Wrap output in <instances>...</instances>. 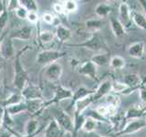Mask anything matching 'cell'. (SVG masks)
<instances>
[{
  "mask_svg": "<svg viewBox=\"0 0 146 137\" xmlns=\"http://www.w3.org/2000/svg\"><path fill=\"white\" fill-rule=\"evenodd\" d=\"M29 49V46H26L25 48L20 49L19 51L15 55L13 85L20 91L25 88L26 85L27 84V80H29V74H27V70H25V68L21 62V55Z\"/></svg>",
  "mask_w": 146,
  "mask_h": 137,
  "instance_id": "cell-1",
  "label": "cell"
},
{
  "mask_svg": "<svg viewBox=\"0 0 146 137\" xmlns=\"http://www.w3.org/2000/svg\"><path fill=\"white\" fill-rule=\"evenodd\" d=\"M68 47H77V48H84L87 49L92 50V51H100V50L106 49L107 46L105 43L103 38L98 33H92L88 39L84 40L81 43L76 44H67Z\"/></svg>",
  "mask_w": 146,
  "mask_h": 137,
  "instance_id": "cell-2",
  "label": "cell"
},
{
  "mask_svg": "<svg viewBox=\"0 0 146 137\" xmlns=\"http://www.w3.org/2000/svg\"><path fill=\"white\" fill-rule=\"evenodd\" d=\"M65 55H67V52L64 51H58V50L54 49H48L43 50L38 54L36 56V62L38 64L44 67H48L51 64L57 62L58 59L63 58Z\"/></svg>",
  "mask_w": 146,
  "mask_h": 137,
  "instance_id": "cell-3",
  "label": "cell"
},
{
  "mask_svg": "<svg viewBox=\"0 0 146 137\" xmlns=\"http://www.w3.org/2000/svg\"><path fill=\"white\" fill-rule=\"evenodd\" d=\"M73 96V91L70 89H67L65 87H63L62 85H58L57 86L56 90H55L54 96L51 100H49L48 102H44L42 104V107H41V112L45 110L46 108H48L51 105L55 104H58L60 102L64 100H68V99H71Z\"/></svg>",
  "mask_w": 146,
  "mask_h": 137,
  "instance_id": "cell-4",
  "label": "cell"
},
{
  "mask_svg": "<svg viewBox=\"0 0 146 137\" xmlns=\"http://www.w3.org/2000/svg\"><path fill=\"white\" fill-rule=\"evenodd\" d=\"M54 120L58 122L64 132H68L74 135V122H73V119L68 115V112L63 110H58L55 113Z\"/></svg>",
  "mask_w": 146,
  "mask_h": 137,
  "instance_id": "cell-5",
  "label": "cell"
},
{
  "mask_svg": "<svg viewBox=\"0 0 146 137\" xmlns=\"http://www.w3.org/2000/svg\"><path fill=\"white\" fill-rule=\"evenodd\" d=\"M145 127H146V119L141 118V119H136V120H131L121 131L117 132L113 137H120L127 134H135V132L141 131Z\"/></svg>",
  "mask_w": 146,
  "mask_h": 137,
  "instance_id": "cell-6",
  "label": "cell"
},
{
  "mask_svg": "<svg viewBox=\"0 0 146 137\" xmlns=\"http://www.w3.org/2000/svg\"><path fill=\"white\" fill-rule=\"evenodd\" d=\"M20 93L22 95L23 99L26 100V102L29 100H42L43 94L38 86H36L34 84H27L26 87L23 89Z\"/></svg>",
  "mask_w": 146,
  "mask_h": 137,
  "instance_id": "cell-7",
  "label": "cell"
},
{
  "mask_svg": "<svg viewBox=\"0 0 146 137\" xmlns=\"http://www.w3.org/2000/svg\"><path fill=\"white\" fill-rule=\"evenodd\" d=\"M143 80L141 79V76L137 73H129L123 77V83H124L128 89L123 92V95L130 94L131 90H136L140 88V86L143 84Z\"/></svg>",
  "mask_w": 146,
  "mask_h": 137,
  "instance_id": "cell-8",
  "label": "cell"
},
{
  "mask_svg": "<svg viewBox=\"0 0 146 137\" xmlns=\"http://www.w3.org/2000/svg\"><path fill=\"white\" fill-rule=\"evenodd\" d=\"M118 19L124 27V29H129L131 26V10L126 2H121L119 6V17Z\"/></svg>",
  "mask_w": 146,
  "mask_h": 137,
  "instance_id": "cell-9",
  "label": "cell"
},
{
  "mask_svg": "<svg viewBox=\"0 0 146 137\" xmlns=\"http://www.w3.org/2000/svg\"><path fill=\"white\" fill-rule=\"evenodd\" d=\"M112 90V81L111 80H105L100 83L98 88L94 90V93L92 94L93 102H97L100 99H102L105 96L110 94V92Z\"/></svg>",
  "mask_w": 146,
  "mask_h": 137,
  "instance_id": "cell-10",
  "label": "cell"
},
{
  "mask_svg": "<svg viewBox=\"0 0 146 137\" xmlns=\"http://www.w3.org/2000/svg\"><path fill=\"white\" fill-rule=\"evenodd\" d=\"M78 73L82 76L89 77L92 80L97 79V66L90 61H87L83 62L78 68Z\"/></svg>",
  "mask_w": 146,
  "mask_h": 137,
  "instance_id": "cell-11",
  "label": "cell"
},
{
  "mask_svg": "<svg viewBox=\"0 0 146 137\" xmlns=\"http://www.w3.org/2000/svg\"><path fill=\"white\" fill-rule=\"evenodd\" d=\"M0 56L5 59H11L15 57L12 39L9 37H5L1 45H0Z\"/></svg>",
  "mask_w": 146,
  "mask_h": 137,
  "instance_id": "cell-12",
  "label": "cell"
},
{
  "mask_svg": "<svg viewBox=\"0 0 146 137\" xmlns=\"http://www.w3.org/2000/svg\"><path fill=\"white\" fill-rule=\"evenodd\" d=\"M62 73H63L62 66L59 63L55 62L47 67V70H45V76L50 81H57L60 79Z\"/></svg>",
  "mask_w": 146,
  "mask_h": 137,
  "instance_id": "cell-13",
  "label": "cell"
},
{
  "mask_svg": "<svg viewBox=\"0 0 146 137\" xmlns=\"http://www.w3.org/2000/svg\"><path fill=\"white\" fill-rule=\"evenodd\" d=\"M145 46L141 41H136L131 44L128 48V54L129 56L134 59H141L144 56Z\"/></svg>",
  "mask_w": 146,
  "mask_h": 137,
  "instance_id": "cell-14",
  "label": "cell"
},
{
  "mask_svg": "<svg viewBox=\"0 0 146 137\" xmlns=\"http://www.w3.org/2000/svg\"><path fill=\"white\" fill-rule=\"evenodd\" d=\"M93 93H94V90H90V89L86 88V87H83V86L80 87L79 89L73 92V96H72V98L70 99L71 102H70V109H73L75 103L77 102H79L80 100H82V99H84L86 97H89V96L92 95Z\"/></svg>",
  "mask_w": 146,
  "mask_h": 137,
  "instance_id": "cell-15",
  "label": "cell"
},
{
  "mask_svg": "<svg viewBox=\"0 0 146 137\" xmlns=\"http://www.w3.org/2000/svg\"><path fill=\"white\" fill-rule=\"evenodd\" d=\"M146 116V108L145 107H138L133 106L127 110L125 112L124 120L125 121H131L136 120V119H141Z\"/></svg>",
  "mask_w": 146,
  "mask_h": 137,
  "instance_id": "cell-16",
  "label": "cell"
},
{
  "mask_svg": "<svg viewBox=\"0 0 146 137\" xmlns=\"http://www.w3.org/2000/svg\"><path fill=\"white\" fill-rule=\"evenodd\" d=\"M11 39H20V40H29L32 37V27L31 26H25L21 29L16 31L8 36Z\"/></svg>",
  "mask_w": 146,
  "mask_h": 137,
  "instance_id": "cell-17",
  "label": "cell"
},
{
  "mask_svg": "<svg viewBox=\"0 0 146 137\" xmlns=\"http://www.w3.org/2000/svg\"><path fill=\"white\" fill-rule=\"evenodd\" d=\"M64 134L63 130L61 129L58 122L53 119L49 122L48 126L46 127V130L44 132L45 137H61Z\"/></svg>",
  "mask_w": 146,
  "mask_h": 137,
  "instance_id": "cell-18",
  "label": "cell"
},
{
  "mask_svg": "<svg viewBox=\"0 0 146 137\" xmlns=\"http://www.w3.org/2000/svg\"><path fill=\"white\" fill-rule=\"evenodd\" d=\"M110 26H111V31L116 39H121L126 35V31L124 27L119 21L118 18L111 17L110 18Z\"/></svg>",
  "mask_w": 146,
  "mask_h": 137,
  "instance_id": "cell-19",
  "label": "cell"
},
{
  "mask_svg": "<svg viewBox=\"0 0 146 137\" xmlns=\"http://www.w3.org/2000/svg\"><path fill=\"white\" fill-rule=\"evenodd\" d=\"M93 99H92V95L89 96V97H86L82 100H80L79 102H77L74 105V115H80V114H83L87 110H88L89 106L93 103Z\"/></svg>",
  "mask_w": 146,
  "mask_h": 137,
  "instance_id": "cell-20",
  "label": "cell"
},
{
  "mask_svg": "<svg viewBox=\"0 0 146 137\" xmlns=\"http://www.w3.org/2000/svg\"><path fill=\"white\" fill-rule=\"evenodd\" d=\"M95 111L104 118H106V116L113 117L117 114V106L112 104L100 105L95 109Z\"/></svg>",
  "mask_w": 146,
  "mask_h": 137,
  "instance_id": "cell-21",
  "label": "cell"
},
{
  "mask_svg": "<svg viewBox=\"0 0 146 137\" xmlns=\"http://www.w3.org/2000/svg\"><path fill=\"white\" fill-rule=\"evenodd\" d=\"M55 36L61 43H66L68 40L70 39L72 33L68 27H64L63 25H58Z\"/></svg>",
  "mask_w": 146,
  "mask_h": 137,
  "instance_id": "cell-22",
  "label": "cell"
},
{
  "mask_svg": "<svg viewBox=\"0 0 146 137\" xmlns=\"http://www.w3.org/2000/svg\"><path fill=\"white\" fill-rule=\"evenodd\" d=\"M110 61H111V57H110V54L107 52L96 54L90 59L91 62H93L96 66H100V67L110 65Z\"/></svg>",
  "mask_w": 146,
  "mask_h": 137,
  "instance_id": "cell-23",
  "label": "cell"
},
{
  "mask_svg": "<svg viewBox=\"0 0 146 137\" xmlns=\"http://www.w3.org/2000/svg\"><path fill=\"white\" fill-rule=\"evenodd\" d=\"M104 22L102 19H99V18H96V19H89L85 22V26L87 30H89L90 32L92 33H98V32L102 29Z\"/></svg>",
  "mask_w": 146,
  "mask_h": 137,
  "instance_id": "cell-24",
  "label": "cell"
},
{
  "mask_svg": "<svg viewBox=\"0 0 146 137\" xmlns=\"http://www.w3.org/2000/svg\"><path fill=\"white\" fill-rule=\"evenodd\" d=\"M25 132H26V135L29 137H35V135L39 132V125H38V122L35 120V119H32L29 120L26 123L25 126Z\"/></svg>",
  "mask_w": 146,
  "mask_h": 137,
  "instance_id": "cell-25",
  "label": "cell"
},
{
  "mask_svg": "<svg viewBox=\"0 0 146 137\" xmlns=\"http://www.w3.org/2000/svg\"><path fill=\"white\" fill-rule=\"evenodd\" d=\"M111 5H109L105 2L99 3L94 9L95 14L100 18H104L108 17L110 15V13H111Z\"/></svg>",
  "mask_w": 146,
  "mask_h": 137,
  "instance_id": "cell-26",
  "label": "cell"
},
{
  "mask_svg": "<svg viewBox=\"0 0 146 137\" xmlns=\"http://www.w3.org/2000/svg\"><path fill=\"white\" fill-rule=\"evenodd\" d=\"M131 18H132V22L139 29L146 31V17L144 15L135 10H131Z\"/></svg>",
  "mask_w": 146,
  "mask_h": 137,
  "instance_id": "cell-27",
  "label": "cell"
},
{
  "mask_svg": "<svg viewBox=\"0 0 146 137\" xmlns=\"http://www.w3.org/2000/svg\"><path fill=\"white\" fill-rule=\"evenodd\" d=\"M7 110V112L9 113V115L11 117L12 116H16L17 114L22 113V112H27V103L26 102H22L18 104H15V105H12V106H9L7 108H6Z\"/></svg>",
  "mask_w": 146,
  "mask_h": 137,
  "instance_id": "cell-28",
  "label": "cell"
},
{
  "mask_svg": "<svg viewBox=\"0 0 146 137\" xmlns=\"http://www.w3.org/2000/svg\"><path fill=\"white\" fill-rule=\"evenodd\" d=\"M22 99H23V97L20 92L19 93H12L8 98H7L2 102L3 108H7L9 106H12V105L20 103V102H22Z\"/></svg>",
  "mask_w": 146,
  "mask_h": 137,
  "instance_id": "cell-29",
  "label": "cell"
},
{
  "mask_svg": "<svg viewBox=\"0 0 146 137\" xmlns=\"http://www.w3.org/2000/svg\"><path fill=\"white\" fill-rule=\"evenodd\" d=\"M125 59L121 56H113L110 61V67L113 70H121L125 67Z\"/></svg>",
  "mask_w": 146,
  "mask_h": 137,
  "instance_id": "cell-30",
  "label": "cell"
},
{
  "mask_svg": "<svg viewBox=\"0 0 146 137\" xmlns=\"http://www.w3.org/2000/svg\"><path fill=\"white\" fill-rule=\"evenodd\" d=\"M96 127H97V122L91 118H86L81 130L86 134H90V132H94Z\"/></svg>",
  "mask_w": 146,
  "mask_h": 137,
  "instance_id": "cell-31",
  "label": "cell"
},
{
  "mask_svg": "<svg viewBox=\"0 0 146 137\" xmlns=\"http://www.w3.org/2000/svg\"><path fill=\"white\" fill-rule=\"evenodd\" d=\"M20 7H24L29 12H36L38 11V3L34 0H20Z\"/></svg>",
  "mask_w": 146,
  "mask_h": 137,
  "instance_id": "cell-32",
  "label": "cell"
},
{
  "mask_svg": "<svg viewBox=\"0 0 146 137\" xmlns=\"http://www.w3.org/2000/svg\"><path fill=\"white\" fill-rule=\"evenodd\" d=\"M55 34L52 33L50 31H42L40 32L38 35V39L40 41L41 44H48L50 42H52L55 39Z\"/></svg>",
  "mask_w": 146,
  "mask_h": 137,
  "instance_id": "cell-33",
  "label": "cell"
},
{
  "mask_svg": "<svg viewBox=\"0 0 146 137\" xmlns=\"http://www.w3.org/2000/svg\"><path fill=\"white\" fill-rule=\"evenodd\" d=\"M5 3H6V1H5ZM7 22H8V10H7V4H5L3 11L0 14V35H2L3 30L6 29Z\"/></svg>",
  "mask_w": 146,
  "mask_h": 137,
  "instance_id": "cell-34",
  "label": "cell"
},
{
  "mask_svg": "<svg viewBox=\"0 0 146 137\" xmlns=\"http://www.w3.org/2000/svg\"><path fill=\"white\" fill-rule=\"evenodd\" d=\"M63 6L66 13H73L78 10V3L73 0H67L63 2Z\"/></svg>",
  "mask_w": 146,
  "mask_h": 137,
  "instance_id": "cell-35",
  "label": "cell"
},
{
  "mask_svg": "<svg viewBox=\"0 0 146 137\" xmlns=\"http://www.w3.org/2000/svg\"><path fill=\"white\" fill-rule=\"evenodd\" d=\"M128 89V87L123 83V82H112V90L111 91L115 93H121L123 94V92Z\"/></svg>",
  "mask_w": 146,
  "mask_h": 137,
  "instance_id": "cell-36",
  "label": "cell"
},
{
  "mask_svg": "<svg viewBox=\"0 0 146 137\" xmlns=\"http://www.w3.org/2000/svg\"><path fill=\"white\" fill-rule=\"evenodd\" d=\"M138 90H139V97L141 100V102L143 103V107H146V86L143 82L140 86Z\"/></svg>",
  "mask_w": 146,
  "mask_h": 137,
  "instance_id": "cell-37",
  "label": "cell"
},
{
  "mask_svg": "<svg viewBox=\"0 0 146 137\" xmlns=\"http://www.w3.org/2000/svg\"><path fill=\"white\" fill-rule=\"evenodd\" d=\"M15 12H16V16L18 18H20V19H26L27 17V13H29V11H27V9H25L22 7H17L15 10Z\"/></svg>",
  "mask_w": 146,
  "mask_h": 137,
  "instance_id": "cell-38",
  "label": "cell"
},
{
  "mask_svg": "<svg viewBox=\"0 0 146 137\" xmlns=\"http://www.w3.org/2000/svg\"><path fill=\"white\" fill-rule=\"evenodd\" d=\"M42 19H43L44 22L48 23V24H54V21L56 20V18H55V17L52 15L51 13L46 12L45 14H43Z\"/></svg>",
  "mask_w": 146,
  "mask_h": 137,
  "instance_id": "cell-39",
  "label": "cell"
},
{
  "mask_svg": "<svg viewBox=\"0 0 146 137\" xmlns=\"http://www.w3.org/2000/svg\"><path fill=\"white\" fill-rule=\"evenodd\" d=\"M53 8H54V11L59 14V15H61V14H66L65 8H64V6H63V2H58V3L54 4Z\"/></svg>",
  "mask_w": 146,
  "mask_h": 137,
  "instance_id": "cell-40",
  "label": "cell"
},
{
  "mask_svg": "<svg viewBox=\"0 0 146 137\" xmlns=\"http://www.w3.org/2000/svg\"><path fill=\"white\" fill-rule=\"evenodd\" d=\"M27 19L30 23H32V24H35V23H38V16L36 12H29L27 13Z\"/></svg>",
  "mask_w": 146,
  "mask_h": 137,
  "instance_id": "cell-41",
  "label": "cell"
},
{
  "mask_svg": "<svg viewBox=\"0 0 146 137\" xmlns=\"http://www.w3.org/2000/svg\"><path fill=\"white\" fill-rule=\"evenodd\" d=\"M9 130H10V132H12V134H13V137H29V136H27L26 134L25 135H22V134H18V132H17L16 131H14V130H12L10 127H7Z\"/></svg>",
  "mask_w": 146,
  "mask_h": 137,
  "instance_id": "cell-42",
  "label": "cell"
},
{
  "mask_svg": "<svg viewBox=\"0 0 146 137\" xmlns=\"http://www.w3.org/2000/svg\"><path fill=\"white\" fill-rule=\"evenodd\" d=\"M140 3H141V6L143 7L144 14H145V17H146V0H140Z\"/></svg>",
  "mask_w": 146,
  "mask_h": 137,
  "instance_id": "cell-43",
  "label": "cell"
},
{
  "mask_svg": "<svg viewBox=\"0 0 146 137\" xmlns=\"http://www.w3.org/2000/svg\"><path fill=\"white\" fill-rule=\"evenodd\" d=\"M87 135H89V137H105V136H102V135H100V134H95V132H90V134H87Z\"/></svg>",
  "mask_w": 146,
  "mask_h": 137,
  "instance_id": "cell-44",
  "label": "cell"
},
{
  "mask_svg": "<svg viewBox=\"0 0 146 137\" xmlns=\"http://www.w3.org/2000/svg\"><path fill=\"white\" fill-rule=\"evenodd\" d=\"M4 7H5V1H0V14L2 13Z\"/></svg>",
  "mask_w": 146,
  "mask_h": 137,
  "instance_id": "cell-45",
  "label": "cell"
},
{
  "mask_svg": "<svg viewBox=\"0 0 146 137\" xmlns=\"http://www.w3.org/2000/svg\"><path fill=\"white\" fill-rule=\"evenodd\" d=\"M5 34H2V35H0V45H1V43H2V41H3V39H5Z\"/></svg>",
  "mask_w": 146,
  "mask_h": 137,
  "instance_id": "cell-46",
  "label": "cell"
},
{
  "mask_svg": "<svg viewBox=\"0 0 146 137\" xmlns=\"http://www.w3.org/2000/svg\"><path fill=\"white\" fill-rule=\"evenodd\" d=\"M42 137H45V136H42Z\"/></svg>",
  "mask_w": 146,
  "mask_h": 137,
  "instance_id": "cell-47",
  "label": "cell"
}]
</instances>
